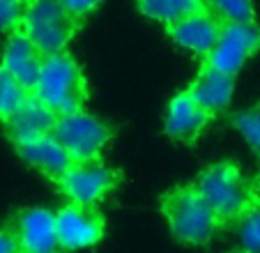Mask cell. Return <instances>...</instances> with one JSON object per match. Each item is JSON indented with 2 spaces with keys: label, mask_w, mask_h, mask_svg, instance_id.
<instances>
[{
  "label": "cell",
  "mask_w": 260,
  "mask_h": 253,
  "mask_svg": "<svg viewBox=\"0 0 260 253\" xmlns=\"http://www.w3.org/2000/svg\"><path fill=\"white\" fill-rule=\"evenodd\" d=\"M203 198L210 203L223 228H235L251 209L258 205L255 182L242 173L233 159L214 161L198 173L196 182Z\"/></svg>",
  "instance_id": "6da1fadb"
},
{
  "label": "cell",
  "mask_w": 260,
  "mask_h": 253,
  "mask_svg": "<svg viewBox=\"0 0 260 253\" xmlns=\"http://www.w3.org/2000/svg\"><path fill=\"white\" fill-rule=\"evenodd\" d=\"M159 209H161L164 219L168 221L173 237L189 246L210 244L223 230L219 216L214 214V209L203 198L193 182L168 189L159 198Z\"/></svg>",
  "instance_id": "7a4b0ae2"
},
{
  "label": "cell",
  "mask_w": 260,
  "mask_h": 253,
  "mask_svg": "<svg viewBox=\"0 0 260 253\" xmlns=\"http://www.w3.org/2000/svg\"><path fill=\"white\" fill-rule=\"evenodd\" d=\"M32 94H37L55 115H67V113L85 108L90 85L76 58L67 51H60V53L46 55Z\"/></svg>",
  "instance_id": "3957f363"
},
{
  "label": "cell",
  "mask_w": 260,
  "mask_h": 253,
  "mask_svg": "<svg viewBox=\"0 0 260 253\" xmlns=\"http://www.w3.org/2000/svg\"><path fill=\"white\" fill-rule=\"evenodd\" d=\"M83 21L72 16L58 0H28L21 30L46 55L60 53L76 37Z\"/></svg>",
  "instance_id": "277c9868"
},
{
  "label": "cell",
  "mask_w": 260,
  "mask_h": 253,
  "mask_svg": "<svg viewBox=\"0 0 260 253\" xmlns=\"http://www.w3.org/2000/svg\"><path fill=\"white\" fill-rule=\"evenodd\" d=\"M122 171L99 159L72 161L67 171L53 182L67 200L83 205H99L111 191L122 184Z\"/></svg>",
  "instance_id": "5b68a950"
},
{
  "label": "cell",
  "mask_w": 260,
  "mask_h": 253,
  "mask_svg": "<svg viewBox=\"0 0 260 253\" xmlns=\"http://www.w3.org/2000/svg\"><path fill=\"white\" fill-rule=\"evenodd\" d=\"M113 134L115 129L106 120L83 108L76 113L58 115L51 136L62 145V150L72 156V161H88L102 156V150L108 145Z\"/></svg>",
  "instance_id": "8992f818"
},
{
  "label": "cell",
  "mask_w": 260,
  "mask_h": 253,
  "mask_svg": "<svg viewBox=\"0 0 260 253\" xmlns=\"http://www.w3.org/2000/svg\"><path fill=\"white\" fill-rule=\"evenodd\" d=\"M55 214V237L60 251H81L99 244L106 233V216L99 205L67 200Z\"/></svg>",
  "instance_id": "52a82bcc"
},
{
  "label": "cell",
  "mask_w": 260,
  "mask_h": 253,
  "mask_svg": "<svg viewBox=\"0 0 260 253\" xmlns=\"http://www.w3.org/2000/svg\"><path fill=\"white\" fill-rule=\"evenodd\" d=\"M260 51V25L255 21L246 23H221V33L214 49L207 55V62L223 74L237 76L246 60Z\"/></svg>",
  "instance_id": "ba28073f"
},
{
  "label": "cell",
  "mask_w": 260,
  "mask_h": 253,
  "mask_svg": "<svg viewBox=\"0 0 260 253\" xmlns=\"http://www.w3.org/2000/svg\"><path fill=\"white\" fill-rule=\"evenodd\" d=\"M21 253H53L58 251L55 214L46 207H23L7 224Z\"/></svg>",
  "instance_id": "9c48e42d"
},
{
  "label": "cell",
  "mask_w": 260,
  "mask_h": 253,
  "mask_svg": "<svg viewBox=\"0 0 260 253\" xmlns=\"http://www.w3.org/2000/svg\"><path fill=\"white\" fill-rule=\"evenodd\" d=\"M214 117V113L203 108L187 90H182V92L173 94V99L168 102L166 117H164V132L173 141L193 145Z\"/></svg>",
  "instance_id": "30bf717a"
},
{
  "label": "cell",
  "mask_w": 260,
  "mask_h": 253,
  "mask_svg": "<svg viewBox=\"0 0 260 253\" xmlns=\"http://www.w3.org/2000/svg\"><path fill=\"white\" fill-rule=\"evenodd\" d=\"M164 28H166V35L177 46L191 51V53L201 55V58H207L210 51L214 49L216 39H219L221 21L216 16H212L207 10H198L171 21Z\"/></svg>",
  "instance_id": "8fae6325"
},
{
  "label": "cell",
  "mask_w": 260,
  "mask_h": 253,
  "mask_svg": "<svg viewBox=\"0 0 260 253\" xmlns=\"http://www.w3.org/2000/svg\"><path fill=\"white\" fill-rule=\"evenodd\" d=\"M44 60H46V53L21 28L7 33V42H5V49H3L0 67L7 69L16 81L23 83L25 88H30V90L35 88L42 67H44Z\"/></svg>",
  "instance_id": "7c38bea8"
},
{
  "label": "cell",
  "mask_w": 260,
  "mask_h": 253,
  "mask_svg": "<svg viewBox=\"0 0 260 253\" xmlns=\"http://www.w3.org/2000/svg\"><path fill=\"white\" fill-rule=\"evenodd\" d=\"M55 122H58V115L37 94L30 92V97L16 108L14 115L3 122V126H5L7 138L14 145V143H21V141L51 136L55 129Z\"/></svg>",
  "instance_id": "4fadbf2b"
},
{
  "label": "cell",
  "mask_w": 260,
  "mask_h": 253,
  "mask_svg": "<svg viewBox=\"0 0 260 253\" xmlns=\"http://www.w3.org/2000/svg\"><path fill=\"white\" fill-rule=\"evenodd\" d=\"M187 92L201 104L203 108H207L210 113L219 115L231 106L233 92H235V76L223 74L221 69H216L214 65H210L203 58L198 74L193 76V81L189 83Z\"/></svg>",
  "instance_id": "5bb4252c"
},
{
  "label": "cell",
  "mask_w": 260,
  "mask_h": 253,
  "mask_svg": "<svg viewBox=\"0 0 260 253\" xmlns=\"http://www.w3.org/2000/svg\"><path fill=\"white\" fill-rule=\"evenodd\" d=\"M14 150L25 164L32 166L35 171H40L42 175H46L51 182H55L72 166V156L62 150V145L53 136L14 143Z\"/></svg>",
  "instance_id": "9a60e30c"
},
{
  "label": "cell",
  "mask_w": 260,
  "mask_h": 253,
  "mask_svg": "<svg viewBox=\"0 0 260 253\" xmlns=\"http://www.w3.org/2000/svg\"><path fill=\"white\" fill-rule=\"evenodd\" d=\"M138 12L143 16L159 23H171V21L180 19L184 14H191V12L205 10L201 0H136Z\"/></svg>",
  "instance_id": "2e32d148"
},
{
  "label": "cell",
  "mask_w": 260,
  "mask_h": 253,
  "mask_svg": "<svg viewBox=\"0 0 260 253\" xmlns=\"http://www.w3.org/2000/svg\"><path fill=\"white\" fill-rule=\"evenodd\" d=\"M201 3L221 23H246V21H255L253 0H201Z\"/></svg>",
  "instance_id": "e0dca14e"
},
{
  "label": "cell",
  "mask_w": 260,
  "mask_h": 253,
  "mask_svg": "<svg viewBox=\"0 0 260 253\" xmlns=\"http://www.w3.org/2000/svg\"><path fill=\"white\" fill-rule=\"evenodd\" d=\"M32 90L25 88L21 81H16L7 69L0 67V122L10 120L16 108L30 97Z\"/></svg>",
  "instance_id": "ac0fdd59"
},
{
  "label": "cell",
  "mask_w": 260,
  "mask_h": 253,
  "mask_svg": "<svg viewBox=\"0 0 260 253\" xmlns=\"http://www.w3.org/2000/svg\"><path fill=\"white\" fill-rule=\"evenodd\" d=\"M231 124L235 132L242 134L249 147L253 150V154L260 159V102H255L253 106L237 111L231 115Z\"/></svg>",
  "instance_id": "d6986e66"
},
{
  "label": "cell",
  "mask_w": 260,
  "mask_h": 253,
  "mask_svg": "<svg viewBox=\"0 0 260 253\" xmlns=\"http://www.w3.org/2000/svg\"><path fill=\"white\" fill-rule=\"evenodd\" d=\"M235 228H237V235H240L242 251L260 253V203L251 209Z\"/></svg>",
  "instance_id": "ffe728a7"
},
{
  "label": "cell",
  "mask_w": 260,
  "mask_h": 253,
  "mask_svg": "<svg viewBox=\"0 0 260 253\" xmlns=\"http://www.w3.org/2000/svg\"><path fill=\"white\" fill-rule=\"evenodd\" d=\"M28 0H0V35L21 28Z\"/></svg>",
  "instance_id": "44dd1931"
},
{
  "label": "cell",
  "mask_w": 260,
  "mask_h": 253,
  "mask_svg": "<svg viewBox=\"0 0 260 253\" xmlns=\"http://www.w3.org/2000/svg\"><path fill=\"white\" fill-rule=\"evenodd\" d=\"M58 3H60V5H62L72 16H76V19L85 21L94 10H97L99 5H102L104 0H58Z\"/></svg>",
  "instance_id": "7402d4cb"
},
{
  "label": "cell",
  "mask_w": 260,
  "mask_h": 253,
  "mask_svg": "<svg viewBox=\"0 0 260 253\" xmlns=\"http://www.w3.org/2000/svg\"><path fill=\"white\" fill-rule=\"evenodd\" d=\"M0 253H21L10 230H0Z\"/></svg>",
  "instance_id": "603a6c76"
},
{
  "label": "cell",
  "mask_w": 260,
  "mask_h": 253,
  "mask_svg": "<svg viewBox=\"0 0 260 253\" xmlns=\"http://www.w3.org/2000/svg\"><path fill=\"white\" fill-rule=\"evenodd\" d=\"M253 182H255V194H258V203H260V173L253 177Z\"/></svg>",
  "instance_id": "cb8c5ba5"
},
{
  "label": "cell",
  "mask_w": 260,
  "mask_h": 253,
  "mask_svg": "<svg viewBox=\"0 0 260 253\" xmlns=\"http://www.w3.org/2000/svg\"><path fill=\"white\" fill-rule=\"evenodd\" d=\"M228 253H246V251H242V248H233V251H228Z\"/></svg>",
  "instance_id": "d4e9b609"
},
{
  "label": "cell",
  "mask_w": 260,
  "mask_h": 253,
  "mask_svg": "<svg viewBox=\"0 0 260 253\" xmlns=\"http://www.w3.org/2000/svg\"><path fill=\"white\" fill-rule=\"evenodd\" d=\"M53 253H58V251H53Z\"/></svg>",
  "instance_id": "484cf974"
}]
</instances>
